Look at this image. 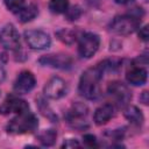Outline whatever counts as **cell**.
<instances>
[{"mask_svg":"<svg viewBox=\"0 0 149 149\" xmlns=\"http://www.w3.org/2000/svg\"><path fill=\"white\" fill-rule=\"evenodd\" d=\"M56 36L58 37V40H61L65 44H72L76 41V33L73 30L65 29V28L59 29L56 33Z\"/></svg>","mask_w":149,"mask_h":149,"instance_id":"19","label":"cell"},{"mask_svg":"<svg viewBox=\"0 0 149 149\" xmlns=\"http://www.w3.org/2000/svg\"><path fill=\"white\" fill-rule=\"evenodd\" d=\"M69 8V0H50L49 1V9L55 14L65 13Z\"/></svg>","mask_w":149,"mask_h":149,"instance_id":"18","label":"cell"},{"mask_svg":"<svg viewBox=\"0 0 149 149\" xmlns=\"http://www.w3.org/2000/svg\"><path fill=\"white\" fill-rule=\"evenodd\" d=\"M37 13H38L37 6L34 5V3H30V5H24V7L20 12L16 13V15H17V17L21 22L26 23V22H29L33 19H35Z\"/></svg>","mask_w":149,"mask_h":149,"instance_id":"15","label":"cell"},{"mask_svg":"<svg viewBox=\"0 0 149 149\" xmlns=\"http://www.w3.org/2000/svg\"><path fill=\"white\" fill-rule=\"evenodd\" d=\"M105 70V62L85 70L80 77L78 85L79 94L90 100L97 99L100 95V80Z\"/></svg>","mask_w":149,"mask_h":149,"instance_id":"1","label":"cell"},{"mask_svg":"<svg viewBox=\"0 0 149 149\" xmlns=\"http://www.w3.org/2000/svg\"><path fill=\"white\" fill-rule=\"evenodd\" d=\"M35 76L30 71H22L19 73L14 81V91L20 94H26L35 87Z\"/></svg>","mask_w":149,"mask_h":149,"instance_id":"12","label":"cell"},{"mask_svg":"<svg viewBox=\"0 0 149 149\" xmlns=\"http://www.w3.org/2000/svg\"><path fill=\"white\" fill-rule=\"evenodd\" d=\"M147 77H148L147 70L143 68H140V66H133L126 73L127 81L134 86H141V85L146 84Z\"/></svg>","mask_w":149,"mask_h":149,"instance_id":"14","label":"cell"},{"mask_svg":"<svg viewBox=\"0 0 149 149\" xmlns=\"http://www.w3.org/2000/svg\"><path fill=\"white\" fill-rule=\"evenodd\" d=\"M38 63L43 66L66 70L72 66V58L65 54H50L42 56L38 59Z\"/></svg>","mask_w":149,"mask_h":149,"instance_id":"9","label":"cell"},{"mask_svg":"<svg viewBox=\"0 0 149 149\" xmlns=\"http://www.w3.org/2000/svg\"><path fill=\"white\" fill-rule=\"evenodd\" d=\"M125 118L133 125H136V126H140L142 125L144 118H143V114L142 112L136 107V106H128L126 109H125Z\"/></svg>","mask_w":149,"mask_h":149,"instance_id":"16","label":"cell"},{"mask_svg":"<svg viewBox=\"0 0 149 149\" xmlns=\"http://www.w3.org/2000/svg\"><path fill=\"white\" fill-rule=\"evenodd\" d=\"M88 113V108L83 102H76L71 106V108L66 113V120L70 125L76 128H85L87 126L86 116Z\"/></svg>","mask_w":149,"mask_h":149,"instance_id":"7","label":"cell"},{"mask_svg":"<svg viewBox=\"0 0 149 149\" xmlns=\"http://www.w3.org/2000/svg\"><path fill=\"white\" fill-rule=\"evenodd\" d=\"M23 37H24L28 47L34 50H44V49L49 48L51 44L50 36L43 30H38V29L26 30L23 34Z\"/></svg>","mask_w":149,"mask_h":149,"instance_id":"5","label":"cell"},{"mask_svg":"<svg viewBox=\"0 0 149 149\" xmlns=\"http://www.w3.org/2000/svg\"><path fill=\"white\" fill-rule=\"evenodd\" d=\"M6 7L8 8V10L13 12V13H17L20 12L23 7H24V0H3Z\"/></svg>","mask_w":149,"mask_h":149,"instance_id":"21","label":"cell"},{"mask_svg":"<svg viewBox=\"0 0 149 149\" xmlns=\"http://www.w3.org/2000/svg\"><path fill=\"white\" fill-rule=\"evenodd\" d=\"M114 115V106L112 104H104L98 107L93 114V120L98 126L107 123Z\"/></svg>","mask_w":149,"mask_h":149,"instance_id":"13","label":"cell"},{"mask_svg":"<svg viewBox=\"0 0 149 149\" xmlns=\"http://www.w3.org/2000/svg\"><path fill=\"white\" fill-rule=\"evenodd\" d=\"M65 14H66L68 20L74 21V20H77V19L80 16V9H79L77 6H73V7H71L70 9L68 8L66 12H65Z\"/></svg>","mask_w":149,"mask_h":149,"instance_id":"22","label":"cell"},{"mask_svg":"<svg viewBox=\"0 0 149 149\" xmlns=\"http://www.w3.org/2000/svg\"><path fill=\"white\" fill-rule=\"evenodd\" d=\"M107 93L115 100V104L120 107H125L132 100L130 90L121 81H112L107 86Z\"/></svg>","mask_w":149,"mask_h":149,"instance_id":"6","label":"cell"},{"mask_svg":"<svg viewBox=\"0 0 149 149\" xmlns=\"http://www.w3.org/2000/svg\"><path fill=\"white\" fill-rule=\"evenodd\" d=\"M83 140H84V143L87 144L88 147H95L97 146V139L92 134H85Z\"/></svg>","mask_w":149,"mask_h":149,"instance_id":"23","label":"cell"},{"mask_svg":"<svg viewBox=\"0 0 149 149\" xmlns=\"http://www.w3.org/2000/svg\"><path fill=\"white\" fill-rule=\"evenodd\" d=\"M140 100H141L144 105H147V104H148V92H147V91H144V92L142 93V95L140 97Z\"/></svg>","mask_w":149,"mask_h":149,"instance_id":"26","label":"cell"},{"mask_svg":"<svg viewBox=\"0 0 149 149\" xmlns=\"http://www.w3.org/2000/svg\"><path fill=\"white\" fill-rule=\"evenodd\" d=\"M57 137V133L55 129H45L38 135V140L44 147H50L55 143Z\"/></svg>","mask_w":149,"mask_h":149,"instance_id":"17","label":"cell"},{"mask_svg":"<svg viewBox=\"0 0 149 149\" xmlns=\"http://www.w3.org/2000/svg\"><path fill=\"white\" fill-rule=\"evenodd\" d=\"M100 45V37L94 33H84L78 42V54L83 58H91Z\"/></svg>","mask_w":149,"mask_h":149,"instance_id":"4","label":"cell"},{"mask_svg":"<svg viewBox=\"0 0 149 149\" xmlns=\"http://www.w3.org/2000/svg\"><path fill=\"white\" fill-rule=\"evenodd\" d=\"M38 126L37 118L30 113L27 112L24 114H20L16 118L12 119L7 125V132L12 134H26L34 132Z\"/></svg>","mask_w":149,"mask_h":149,"instance_id":"2","label":"cell"},{"mask_svg":"<svg viewBox=\"0 0 149 149\" xmlns=\"http://www.w3.org/2000/svg\"><path fill=\"white\" fill-rule=\"evenodd\" d=\"M62 147H63V148H74V147H79V143H78L77 140L70 139V140H66V141L62 144Z\"/></svg>","mask_w":149,"mask_h":149,"instance_id":"25","label":"cell"},{"mask_svg":"<svg viewBox=\"0 0 149 149\" xmlns=\"http://www.w3.org/2000/svg\"><path fill=\"white\" fill-rule=\"evenodd\" d=\"M29 112V105L27 101L15 98V97H9L7 98L1 105H0V113L1 114H8V113H15L16 115L24 114Z\"/></svg>","mask_w":149,"mask_h":149,"instance_id":"11","label":"cell"},{"mask_svg":"<svg viewBox=\"0 0 149 149\" xmlns=\"http://www.w3.org/2000/svg\"><path fill=\"white\" fill-rule=\"evenodd\" d=\"M139 36L142 41L147 42L148 41V37H149V34H148V26H144L142 28H140V31H139Z\"/></svg>","mask_w":149,"mask_h":149,"instance_id":"24","label":"cell"},{"mask_svg":"<svg viewBox=\"0 0 149 149\" xmlns=\"http://www.w3.org/2000/svg\"><path fill=\"white\" fill-rule=\"evenodd\" d=\"M37 105H38V107H40V111L42 112V114H43L45 118L50 119L51 121L57 120V116L55 115V113L52 112V109L49 107V105H48L43 99L38 98V100H37Z\"/></svg>","mask_w":149,"mask_h":149,"instance_id":"20","label":"cell"},{"mask_svg":"<svg viewBox=\"0 0 149 149\" xmlns=\"http://www.w3.org/2000/svg\"><path fill=\"white\" fill-rule=\"evenodd\" d=\"M140 23H141V17H137L133 14L119 15L112 20L109 28L115 34L129 35V34L134 33L140 27Z\"/></svg>","mask_w":149,"mask_h":149,"instance_id":"3","label":"cell"},{"mask_svg":"<svg viewBox=\"0 0 149 149\" xmlns=\"http://www.w3.org/2000/svg\"><path fill=\"white\" fill-rule=\"evenodd\" d=\"M5 77H6V72H5L3 68H2L1 64H0V81H2V80L5 79Z\"/></svg>","mask_w":149,"mask_h":149,"instance_id":"27","label":"cell"},{"mask_svg":"<svg viewBox=\"0 0 149 149\" xmlns=\"http://www.w3.org/2000/svg\"><path fill=\"white\" fill-rule=\"evenodd\" d=\"M66 91H68L66 83L61 77H52L51 79L48 80V83L43 88L44 95L47 98L55 99V100L64 97L66 94Z\"/></svg>","mask_w":149,"mask_h":149,"instance_id":"10","label":"cell"},{"mask_svg":"<svg viewBox=\"0 0 149 149\" xmlns=\"http://www.w3.org/2000/svg\"><path fill=\"white\" fill-rule=\"evenodd\" d=\"M0 44L10 51H16L21 47L20 35L13 24H6L0 31Z\"/></svg>","mask_w":149,"mask_h":149,"instance_id":"8","label":"cell"},{"mask_svg":"<svg viewBox=\"0 0 149 149\" xmlns=\"http://www.w3.org/2000/svg\"><path fill=\"white\" fill-rule=\"evenodd\" d=\"M116 3H120V5H126V3H129V2H132V1H134V0H114Z\"/></svg>","mask_w":149,"mask_h":149,"instance_id":"28","label":"cell"}]
</instances>
